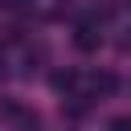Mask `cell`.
<instances>
[{"label": "cell", "mask_w": 131, "mask_h": 131, "mask_svg": "<svg viewBox=\"0 0 131 131\" xmlns=\"http://www.w3.org/2000/svg\"><path fill=\"white\" fill-rule=\"evenodd\" d=\"M74 41H78L82 49H94V45H98V37H94V29H78V37H74Z\"/></svg>", "instance_id": "cell-1"}, {"label": "cell", "mask_w": 131, "mask_h": 131, "mask_svg": "<svg viewBox=\"0 0 131 131\" xmlns=\"http://www.w3.org/2000/svg\"><path fill=\"white\" fill-rule=\"evenodd\" d=\"M111 131H131V119H111Z\"/></svg>", "instance_id": "cell-2"}]
</instances>
